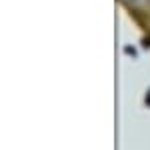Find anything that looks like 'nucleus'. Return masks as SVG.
I'll use <instances>...</instances> for the list:
<instances>
[{"label":"nucleus","mask_w":150,"mask_h":150,"mask_svg":"<svg viewBox=\"0 0 150 150\" xmlns=\"http://www.w3.org/2000/svg\"><path fill=\"white\" fill-rule=\"evenodd\" d=\"M146 6H148V12H150V0H146Z\"/></svg>","instance_id":"1"}]
</instances>
